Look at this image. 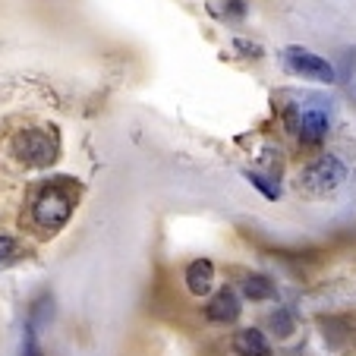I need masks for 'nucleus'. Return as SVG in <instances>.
I'll use <instances>...</instances> for the list:
<instances>
[{
	"mask_svg": "<svg viewBox=\"0 0 356 356\" xmlns=\"http://www.w3.org/2000/svg\"><path fill=\"white\" fill-rule=\"evenodd\" d=\"M243 312V302H240V293H236L234 287H221L215 290V296H211L209 302H205V318L215 325H230L236 322Z\"/></svg>",
	"mask_w": 356,
	"mask_h": 356,
	"instance_id": "6",
	"label": "nucleus"
},
{
	"mask_svg": "<svg viewBox=\"0 0 356 356\" xmlns=\"http://www.w3.org/2000/svg\"><path fill=\"white\" fill-rule=\"evenodd\" d=\"M183 281H186V290L193 296H209L215 287V262L211 259H193L183 271Z\"/></svg>",
	"mask_w": 356,
	"mask_h": 356,
	"instance_id": "7",
	"label": "nucleus"
},
{
	"mask_svg": "<svg viewBox=\"0 0 356 356\" xmlns=\"http://www.w3.org/2000/svg\"><path fill=\"white\" fill-rule=\"evenodd\" d=\"M22 356H44V350H41V343H38V331L26 328V341H22Z\"/></svg>",
	"mask_w": 356,
	"mask_h": 356,
	"instance_id": "13",
	"label": "nucleus"
},
{
	"mask_svg": "<svg viewBox=\"0 0 356 356\" xmlns=\"http://www.w3.org/2000/svg\"><path fill=\"white\" fill-rule=\"evenodd\" d=\"M243 177H246V180L252 183V186H256L268 202H277V199H281V186H277V183H271V180H265L259 170H243Z\"/></svg>",
	"mask_w": 356,
	"mask_h": 356,
	"instance_id": "11",
	"label": "nucleus"
},
{
	"mask_svg": "<svg viewBox=\"0 0 356 356\" xmlns=\"http://www.w3.org/2000/svg\"><path fill=\"white\" fill-rule=\"evenodd\" d=\"M240 290H243V296H246V300H252V302L275 300V293H277L275 281H271L268 275H246V277H243V284H240Z\"/></svg>",
	"mask_w": 356,
	"mask_h": 356,
	"instance_id": "9",
	"label": "nucleus"
},
{
	"mask_svg": "<svg viewBox=\"0 0 356 356\" xmlns=\"http://www.w3.org/2000/svg\"><path fill=\"white\" fill-rule=\"evenodd\" d=\"M230 347H234L236 356H271L268 337H265L259 328H243V331H236L234 341H230Z\"/></svg>",
	"mask_w": 356,
	"mask_h": 356,
	"instance_id": "8",
	"label": "nucleus"
},
{
	"mask_svg": "<svg viewBox=\"0 0 356 356\" xmlns=\"http://www.w3.org/2000/svg\"><path fill=\"white\" fill-rule=\"evenodd\" d=\"M343 180H347V164L328 152V155H318L316 161H309L300 170L296 186H300V193L309 195V199H325L328 193L341 189Z\"/></svg>",
	"mask_w": 356,
	"mask_h": 356,
	"instance_id": "2",
	"label": "nucleus"
},
{
	"mask_svg": "<svg viewBox=\"0 0 356 356\" xmlns=\"http://www.w3.org/2000/svg\"><path fill=\"white\" fill-rule=\"evenodd\" d=\"M221 13L227 22H243L249 13V0H224L221 3Z\"/></svg>",
	"mask_w": 356,
	"mask_h": 356,
	"instance_id": "12",
	"label": "nucleus"
},
{
	"mask_svg": "<svg viewBox=\"0 0 356 356\" xmlns=\"http://www.w3.org/2000/svg\"><path fill=\"white\" fill-rule=\"evenodd\" d=\"M19 252V243L13 240V236H7V234H0V265L3 262H10V259Z\"/></svg>",
	"mask_w": 356,
	"mask_h": 356,
	"instance_id": "14",
	"label": "nucleus"
},
{
	"mask_svg": "<svg viewBox=\"0 0 356 356\" xmlns=\"http://www.w3.org/2000/svg\"><path fill=\"white\" fill-rule=\"evenodd\" d=\"M13 155L19 164L26 168H51L57 164L60 158V142H57V133H47V129H38V127H29V129H19L13 136Z\"/></svg>",
	"mask_w": 356,
	"mask_h": 356,
	"instance_id": "3",
	"label": "nucleus"
},
{
	"mask_svg": "<svg viewBox=\"0 0 356 356\" xmlns=\"http://www.w3.org/2000/svg\"><path fill=\"white\" fill-rule=\"evenodd\" d=\"M76 186L73 180H51L35 193L32 199V221L35 227H41L44 234H57L67 227V221L76 211Z\"/></svg>",
	"mask_w": 356,
	"mask_h": 356,
	"instance_id": "1",
	"label": "nucleus"
},
{
	"mask_svg": "<svg viewBox=\"0 0 356 356\" xmlns=\"http://www.w3.org/2000/svg\"><path fill=\"white\" fill-rule=\"evenodd\" d=\"M268 328L275 331V337H290L296 331V316H293V309H277V312H271V318H268Z\"/></svg>",
	"mask_w": 356,
	"mask_h": 356,
	"instance_id": "10",
	"label": "nucleus"
},
{
	"mask_svg": "<svg viewBox=\"0 0 356 356\" xmlns=\"http://www.w3.org/2000/svg\"><path fill=\"white\" fill-rule=\"evenodd\" d=\"M290 127H293L300 145L318 148L325 142V136H328V129H331V111L325 108L322 101L300 104V108L290 111Z\"/></svg>",
	"mask_w": 356,
	"mask_h": 356,
	"instance_id": "4",
	"label": "nucleus"
},
{
	"mask_svg": "<svg viewBox=\"0 0 356 356\" xmlns=\"http://www.w3.org/2000/svg\"><path fill=\"white\" fill-rule=\"evenodd\" d=\"M281 60H284V70H287V73L302 76V79L322 82V86H331V82L337 79L334 63L325 60V57H318V54H312V51H306V47H300V44L287 47V51L281 54Z\"/></svg>",
	"mask_w": 356,
	"mask_h": 356,
	"instance_id": "5",
	"label": "nucleus"
}]
</instances>
